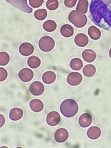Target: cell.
I'll return each instance as SVG.
<instances>
[{"mask_svg":"<svg viewBox=\"0 0 111 148\" xmlns=\"http://www.w3.org/2000/svg\"><path fill=\"white\" fill-rule=\"evenodd\" d=\"M90 14L94 24L111 31V0H91Z\"/></svg>","mask_w":111,"mask_h":148,"instance_id":"1","label":"cell"},{"mask_svg":"<svg viewBox=\"0 0 111 148\" xmlns=\"http://www.w3.org/2000/svg\"><path fill=\"white\" fill-rule=\"evenodd\" d=\"M60 111L65 117H73L77 113L78 105L75 100L72 99H67L61 103Z\"/></svg>","mask_w":111,"mask_h":148,"instance_id":"2","label":"cell"},{"mask_svg":"<svg viewBox=\"0 0 111 148\" xmlns=\"http://www.w3.org/2000/svg\"><path fill=\"white\" fill-rule=\"evenodd\" d=\"M68 18L69 22L78 28H83L87 23L86 16L79 12L77 10L71 11L69 15Z\"/></svg>","mask_w":111,"mask_h":148,"instance_id":"3","label":"cell"},{"mask_svg":"<svg viewBox=\"0 0 111 148\" xmlns=\"http://www.w3.org/2000/svg\"><path fill=\"white\" fill-rule=\"evenodd\" d=\"M38 46L41 50L45 52H50L54 48L55 41L50 36H45L40 39Z\"/></svg>","mask_w":111,"mask_h":148,"instance_id":"4","label":"cell"},{"mask_svg":"<svg viewBox=\"0 0 111 148\" xmlns=\"http://www.w3.org/2000/svg\"><path fill=\"white\" fill-rule=\"evenodd\" d=\"M5 1L23 12L31 14L33 11L32 8L28 5L27 0H5Z\"/></svg>","mask_w":111,"mask_h":148,"instance_id":"5","label":"cell"},{"mask_svg":"<svg viewBox=\"0 0 111 148\" xmlns=\"http://www.w3.org/2000/svg\"><path fill=\"white\" fill-rule=\"evenodd\" d=\"M82 75L80 73L77 72H73L69 73L67 78V83L73 86L79 85L82 83Z\"/></svg>","mask_w":111,"mask_h":148,"instance_id":"6","label":"cell"},{"mask_svg":"<svg viewBox=\"0 0 111 148\" xmlns=\"http://www.w3.org/2000/svg\"><path fill=\"white\" fill-rule=\"evenodd\" d=\"M46 121L47 124L54 127L60 123L61 121V116L59 112L56 111H52L47 114Z\"/></svg>","mask_w":111,"mask_h":148,"instance_id":"7","label":"cell"},{"mask_svg":"<svg viewBox=\"0 0 111 148\" xmlns=\"http://www.w3.org/2000/svg\"><path fill=\"white\" fill-rule=\"evenodd\" d=\"M29 90L32 95L40 96L43 93L45 90L44 86L40 82H34L30 85Z\"/></svg>","mask_w":111,"mask_h":148,"instance_id":"8","label":"cell"},{"mask_svg":"<svg viewBox=\"0 0 111 148\" xmlns=\"http://www.w3.org/2000/svg\"><path fill=\"white\" fill-rule=\"evenodd\" d=\"M69 136V132L64 128L57 130L54 134V139L57 143H62L66 141Z\"/></svg>","mask_w":111,"mask_h":148,"instance_id":"9","label":"cell"},{"mask_svg":"<svg viewBox=\"0 0 111 148\" xmlns=\"http://www.w3.org/2000/svg\"><path fill=\"white\" fill-rule=\"evenodd\" d=\"M34 72L29 68H24L19 72L18 77L22 81L28 82L34 77Z\"/></svg>","mask_w":111,"mask_h":148,"instance_id":"10","label":"cell"},{"mask_svg":"<svg viewBox=\"0 0 111 148\" xmlns=\"http://www.w3.org/2000/svg\"><path fill=\"white\" fill-rule=\"evenodd\" d=\"M34 48L33 45L29 42H25L20 45L19 51L20 54L25 56H28L34 53Z\"/></svg>","mask_w":111,"mask_h":148,"instance_id":"11","label":"cell"},{"mask_svg":"<svg viewBox=\"0 0 111 148\" xmlns=\"http://www.w3.org/2000/svg\"><path fill=\"white\" fill-rule=\"evenodd\" d=\"M92 122V118L89 113H84L80 116L78 123L82 127H87L90 126Z\"/></svg>","mask_w":111,"mask_h":148,"instance_id":"12","label":"cell"},{"mask_svg":"<svg viewBox=\"0 0 111 148\" xmlns=\"http://www.w3.org/2000/svg\"><path fill=\"white\" fill-rule=\"evenodd\" d=\"M74 41L77 46L79 47H83L87 45L89 40L86 35L83 33H80L75 36Z\"/></svg>","mask_w":111,"mask_h":148,"instance_id":"13","label":"cell"},{"mask_svg":"<svg viewBox=\"0 0 111 148\" xmlns=\"http://www.w3.org/2000/svg\"><path fill=\"white\" fill-rule=\"evenodd\" d=\"M82 57L85 62L88 63H91L94 62L96 59L97 54L93 50L87 49L83 51Z\"/></svg>","mask_w":111,"mask_h":148,"instance_id":"14","label":"cell"},{"mask_svg":"<svg viewBox=\"0 0 111 148\" xmlns=\"http://www.w3.org/2000/svg\"><path fill=\"white\" fill-rule=\"evenodd\" d=\"M101 135V130L99 127L96 126H93L88 130L87 135L89 138L91 140L97 139L100 137Z\"/></svg>","mask_w":111,"mask_h":148,"instance_id":"15","label":"cell"},{"mask_svg":"<svg viewBox=\"0 0 111 148\" xmlns=\"http://www.w3.org/2000/svg\"><path fill=\"white\" fill-rule=\"evenodd\" d=\"M30 107L34 112H40L44 109V104L39 99H33L30 102Z\"/></svg>","mask_w":111,"mask_h":148,"instance_id":"16","label":"cell"},{"mask_svg":"<svg viewBox=\"0 0 111 148\" xmlns=\"http://www.w3.org/2000/svg\"><path fill=\"white\" fill-rule=\"evenodd\" d=\"M56 74L54 72L48 71L44 73L42 75V81L46 84H51L56 81Z\"/></svg>","mask_w":111,"mask_h":148,"instance_id":"17","label":"cell"},{"mask_svg":"<svg viewBox=\"0 0 111 148\" xmlns=\"http://www.w3.org/2000/svg\"><path fill=\"white\" fill-rule=\"evenodd\" d=\"M23 114V111L21 109L14 108L10 110L9 117L12 121H17L22 118Z\"/></svg>","mask_w":111,"mask_h":148,"instance_id":"18","label":"cell"},{"mask_svg":"<svg viewBox=\"0 0 111 148\" xmlns=\"http://www.w3.org/2000/svg\"><path fill=\"white\" fill-rule=\"evenodd\" d=\"M88 34L92 40H99L101 37V31L96 26L94 25H92L89 27Z\"/></svg>","mask_w":111,"mask_h":148,"instance_id":"19","label":"cell"},{"mask_svg":"<svg viewBox=\"0 0 111 148\" xmlns=\"http://www.w3.org/2000/svg\"><path fill=\"white\" fill-rule=\"evenodd\" d=\"M60 32L62 36L65 38H69L73 36L74 34L73 27L69 24L64 25L61 27Z\"/></svg>","mask_w":111,"mask_h":148,"instance_id":"20","label":"cell"},{"mask_svg":"<svg viewBox=\"0 0 111 148\" xmlns=\"http://www.w3.org/2000/svg\"><path fill=\"white\" fill-rule=\"evenodd\" d=\"M89 1L88 0H79L76 8V10L81 13L85 14L88 10Z\"/></svg>","mask_w":111,"mask_h":148,"instance_id":"21","label":"cell"},{"mask_svg":"<svg viewBox=\"0 0 111 148\" xmlns=\"http://www.w3.org/2000/svg\"><path fill=\"white\" fill-rule=\"evenodd\" d=\"M96 72V67L92 64H88L84 66L83 69V73L85 77H90L95 75Z\"/></svg>","mask_w":111,"mask_h":148,"instance_id":"22","label":"cell"},{"mask_svg":"<svg viewBox=\"0 0 111 148\" xmlns=\"http://www.w3.org/2000/svg\"><path fill=\"white\" fill-rule=\"evenodd\" d=\"M69 65L72 69L79 71L83 68L84 64L83 61L80 58H75L71 60Z\"/></svg>","mask_w":111,"mask_h":148,"instance_id":"23","label":"cell"},{"mask_svg":"<svg viewBox=\"0 0 111 148\" xmlns=\"http://www.w3.org/2000/svg\"><path fill=\"white\" fill-rule=\"evenodd\" d=\"M27 64L29 67L32 69H37L40 65V60L38 57L32 56L28 58L27 61Z\"/></svg>","mask_w":111,"mask_h":148,"instance_id":"24","label":"cell"},{"mask_svg":"<svg viewBox=\"0 0 111 148\" xmlns=\"http://www.w3.org/2000/svg\"><path fill=\"white\" fill-rule=\"evenodd\" d=\"M43 28L46 32H53L57 28V24L53 20H47L43 25Z\"/></svg>","mask_w":111,"mask_h":148,"instance_id":"25","label":"cell"},{"mask_svg":"<svg viewBox=\"0 0 111 148\" xmlns=\"http://www.w3.org/2000/svg\"><path fill=\"white\" fill-rule=\"evenodd\" d=\"M34 15L35 18L37 20L42 21L45 20L47 17V12L45 9H38L35 11Z\"/></svg>","mask_w":111,"mask_h":148,"instance_id":"26","label":"cell"},{"mask_svg":"<svg viewBox=\"0 0 111 148\" xmlns=\"http://www.w3.org/2000/svg\"><path fill=\"white\" fill-rule=\"evenodd\" d=\"M59 1L58 0H47L46 3V7L49 10L53 11L56 10L59 7Z\"/></svg>","mask_w":111,"mask_h":148,"instance_id":"27","label":"cell"},{"mask_svg":"<svg viewBox=\"0 0 111 148\" xmlns=\"http://www.w3.org/2000/svg\"><path fill=\"white\" fill-rule=\"evenodd\" d=\"M10 60V57L9 54L5 52L0 53V65L5 66L9 63Z\"/></svg>","mask_w":111,"mask_h":148,"instance_id":"28","label":"cell"},{"mask_svg":"<svg viewBox=\"0 0 111 148\" xmlns=\"http://www.w3.org/2000/svg\"><path fill=\"white\" fill-rule=\"evenodd\" d=\"M44 1V0H29V3L32 7L38 8L42 6Z\"/></svg>","mask_w":111,"mask_h":148,"instance_id":"29","label":"cell"},{"mask_svg":"<svg viewBox=\"0 0 111 148\" xmlns=\"http://www.w3.org/2000/svg\"><path fill=\"white\" fill-rule=\"evenodd\" d=\"M8 77L7 71L3 68H0V81L3 82Z\"/></svg>","mask_w":111,"mask_h":148,"instance_id":"30","label":"cell"},{"mask_svg":"<svg viewBox=\"0 0 111 148\" xmlns=\"http://www.w3.org/2000/svg\"><path fill=\"white\" fill-rule=\"evenodd\" d=\"M77 0H64V5L66 7L72 8L77 3Z\"/></svg>","mask_w":111,"mask_h":148,"instance_id":"31","label":"cell"},{"mask_svg":"<svg viewBox=\"0 0 111 148\" xmlns=\"http://www.w3.org/2000/svg\"><path fill=\"white\" fill-rule=\"evenodd\" d=\"M1 116V127H2L4 125V124L5 123V118L3 115H0Z\"/></svg>","mask_w":111,"mask_h":148,"instance_id":"32","label":"cell"},{"mask_svg":"<svg viewBox=\"0 0 111 148\" xmlns=\"http://www.w3.org/2000/svg\"><path fill=\"white\" fill-rule=\"evenodd\" d=\"M109 56H110V58L111 59V48L109 50Z\"/></svg>","mask_w":111,"mask_h":148,"instance_id":"33","label":"cell"}]
</instances>
